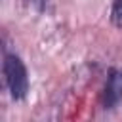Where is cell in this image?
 I'll return each instance as SVG.
<instances>
[{"instance_id":"6da1fadb","label":"cell","mask_w":122,"mask_h":122,"mask_svg":"<svg viewBox=\"0 0 122 122\" xmlns=\"http://www.w3.org/2000/svg\"><path fill=\"white\" fill-rule=\"evenodd\" d=\"M4 76H6V84L11 92V97L13 99L25 97L27 88H29V78H27L25 65L17 55H6V59H4Z\"/></svg>"},{"instance_id":"7a4b0ae2","label":"cell","mask_w":122,"mask_h":122,"mask_svg":"<svg viewBox=\"0 0 122 122\" xmlns=\"http://www.w3.org/2000/svg\"><path fill=\"white\" fill-rule=\"evenodd\" d=\"M120 99H122V69L111 72V76L105 84V90H103V105H105V109H111Z\"/></svg>"},{"instance_id":"3957f363","label":"cell","mask_w":122,"mask_h":122,"mask_svg":"<svg viewBox=\"0 0 122 122\" xmlns=\"http://www.w3.org/2000/svg\"><path fill=\"white\" fill-rule=\"evenodd\" d=\"M111 21L114 23V27L122 29V0H114L112 11H111Z\"/></svg>"}]
</instances>
